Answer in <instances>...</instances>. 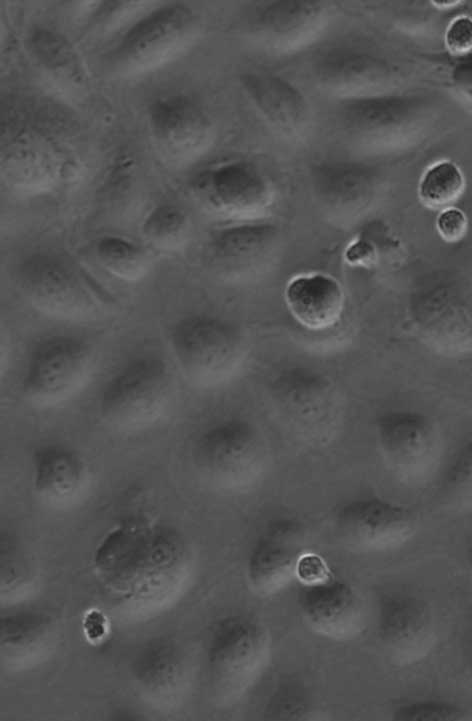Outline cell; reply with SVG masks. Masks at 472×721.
<instances>
[{
  "mask_svg": "<svg viewBox=\"0 0 472 721\" xmlns=\"http://www.w3.org/2000/svg\"><path fill=\"white\" fill-rule=\"evenodd\" d=\"M130 671L137 692L149 704L163 709L181 703L191 678L187 653L169 637L146 642L136 653Z\"/></svg>",
  "mask_w": 472,
  "mask_h": 721,
  "instance_id": "ac0fdd59",
  "label": "cell"
},
{
  "mask_svg": "<svg viewBox=\"0 0 472 721\" xmlns=\"http://www.w3.org/2000/svg\"><path fill=\"white\" fill-rule=\"evenodd\" d=\"M459 657L465 680L472 687V614L466 619L460 633Z\"/></svg>",
  "mask_w": 472,
  "mask_h": 721,
  "instance_id": "8d00e7d4",
  "label": "cell"
},
{
  "mask_svg": "<svg viewBox=\"0 0 472 721\" xmlns=\"http://www.w3.org/2000/svg\"><path fill=\"white\" fill-rule=\"evenodd\" d=\"M335 529L351 550L381 553L407 544L418 530L416 515L407 507L372 497L352 500L337 509Z\"/></svg>",
  "mask_w": 472,
  "mask_h": 721,
  "instance_id": "5bb4252c",
  "label": "cell"
},
{
  "mask_svg": "<svg viewBox=\"0 0 472 721\" xmlns=\"http://www.w3.org/2000/svg\"><path fill=\"white\" fill-rule=\"evenodd\" d=\"M465 190V177L453 162L443 160L430 166L418 185V197L430 209L451 207Z\"/></svg>",
  "mask_w": 472,
  "mask_h": 721,
  "instance_id": "f1b7e54d",
  "label": "cell"
},
{
  "mask_svg": "<svg viewBox=\"0 0 472 721\" xmlns=\"http://www.w3.org/2000/svg\"><path fill=\"white\" fill-rule=\"evenodd\" d=\"M169 345L183 375L197 385L225 379L241 357V337L229 322L209 314H190L169 329Z\"/></svg>",
  "mask_w": 472,
  "mask_h": 721,
  "instance_id": "52a82bcc",
  "label": "cell"
},
{
  "mask_svg": "<svg viewBox=\"0 0 472 721\" xmlns=\"http://www.w3.org/2000/svg\"><path fill=\"white\" fill-rule=\"evenodd\" d=\"M272 655V639L257 618L231 613L212 626L206 647L209 692L219 708L238 704L259 682Z\"/></svg>",
  "mask_w": 472,
  "mask_h": 721,
  "instance_id": "7a4b0ae2",
  "label": "cell"
},
{
  "mask_svg": "<svg viewBox=\"0 0 472 721\" xmlns=\"http://www.w3.org/2000/svg\"><path fill=\"white\" fill-rule=\"evenodd\" d=\"M96 577L118 608L148 617L169 608L195 574L193 548L176 527L143 516L117 523L94 554Z\"/></svg>",
  "mask_w": 472,
  "mask_h": 721,
  "instance_id": "6da1fadb",
  "label": "cell"
},
{
  "mask_svg": "<svg viewBox=\"0 0 472 721\" xmlns=\"http://www.w3.org/2000/svg\"><path fill=\"white\" fill-rule=\"evenodd\" d=\"M174 380L167 362L157 355H139L122 364L104 383L98 410L116 430L135 432L156 425L167 413Z\"/></svg>",
  "mask_w": 472,
  "mask_h": 721,
  "instance_id": "5b68a950",
  "label": "cell"
},
{
  "mask_svg": "<svg viewBox=\"0 0 472 721\" xmlns=\"http://www.w3.org/2000/svg\"><path fill=\"white\" fill-rule=\"evenodd\" d=\"M380 454L390 471L408 484L423 483L438 469L443 454L439 427L415 410H393L376 422Z\"/></svg>",
  "mask_w": 472,
  "mask_h": 721,
  "instance_id": "9c48e42d",
  "label": "cell"
},
{
  "mask_svg": "<svg viewBox=\"0 0 472 721\" xmlns=\"http://www.w3.org/2000/svg\"><path fill=\"white\" fill-rule=\"evenodd\" d=\"M94 254L107 273L127 283L143 280L154 263L153 254L147 247L118 235L97 239Z\"/></svg>",
  "mask_w": 472,
  "mask_h": 721,
  "instance_id": "4316f807",
  "label": "cell"
},
{
  "mask_svg": "<svg viewBox=\"0 0 472 721\" xmlns=\"http://www.w3.org/2000/svg\"><path fill=\"white\" fill-rule=\"evenodd\" d=\"M199 19L183 3L166 4L137 21L124 34L113 58L121 69L146 71L166 62L195 40Z\"/></svg>",
  "mask_w": 472,
  "mask_h": 721,
  "instance_id": "4fadbf2b",
  "label": "cell"
},
{
  "mask_svg": "<svg viewBox=\"0 0 472 721\" xmlns=\"http://www.w3.org/2000/svg\"><path fill=\"white\" fill-rule=\"evenodd\" d=\"M95 363V350L85 338L64 332L44 335L28 351L22 394L37 407L61 404L86 386Z\"/></svg>",
  "mask_w": 472,
  "mask_h": 721,
  "instance_id": "8992f818",
  "label": "cell"
},
{
  "mask_svg": "<svg viewBox=\"0 0 472 721\" xmlns=\"http://www.w3.org/2000/svg\"><path fill=\"white\" fill-rule=\"evenodd\" d=\"M191 232L188 215L177 205L164 203L154 207L144 218L141 234L153 249L174 253L187 243Z\"/></svg>",
  "mask_w": 472,
  "mask_h": 721,
  "instance_id": "83f0119b",
  "label": "cell"
},
{
  "mask_svg": "<svg viewBox=\"0 0 472 721\" xmlns=\"http://www.w3.org/2000/svg\"><path fill=\"white\" fill-rule=\"evenodd\" d=\"M464 563L466 572L472 581V544L466 550Z\"/></svg>",
  "mask_w": 472,
  "mask_h": 721,
  "instance_id": "74e56055",
  "label": "cell"
},
{
  "mask_svg": "<svg viewBox=\"0 0 472 721\" xmlns=\"http://www.w3.org/2000/svg\"><path fill=\"white\" fill-rule=\"evenodd\" d=\"M314 193L321 206L337 218H352L360 214L374 195L375 178L372 172L358 163L345 160H325L311 170Z\"/></svg>",
  "mask_w": 472,
  "mask_h": 721,
  "instance_id": "cb8c5ba5",
  "label": "cell"
},
{
  "mask_svg": "<svg viewBox=\"0 0 472 721\" xmlns=\"http://www.w3.org/2000/svg\"><path fill=\"white\" fill-rule=\"evenodd\" d=\"M263 715L270 720H319L324 718V711L305 688L284 683L267 699Z\"/></svg>",
  "mask_w": 472,
  "mask_h": 721,
  "instance_id": "f546056e",
  "label": "cell"
},
{
  "mask_svg": "<svg viewBox=\"0 0 472 721\" xmlns=\"http://www.w3.org/2000/svg\"><path fill=\"white\" fill-rule=\"evenodd\" d=\"M469 711L459 702L440 696H412L398 700L391 708L395 720H464Z\"/></svg>",
  "mask_w": 472,
  "mask_h": 721,
  "instance_id": "4dcf8cb0",
  "label": "cell"
},
{
  "mask_svg": "<svg viewBox=\"0 0 472 721\" xmlns=\"http://www.w3.org/2000/svg\"><path fill=\"white\" fill-rule=\"evenodd\" d=\"M241 91L258 117L279 139L301 144L311 134L313 113L303 92L282 76L245 72L239 77Z\"/></svg>",
  "mask_w": 472,
  "mask_h": 721,
  "instance_id": "9a60e30c",
  "label": "cell"
},
{
  "mask_svg": "<svg viewBox=\"0 0 472 721\" xmlns=\"http://www.w3.org/2000/svg\"><path fill=\"white\" fill-rule=\"evenodd\" d=\"M447 49L454 55L464 56L472 51V19L467 16L456 18L445 34Z\"/></svg>",
  "mask_w": 472,
  "mask_h": 721,
  "instance_id": "836d02e7",
  "label": "cell"
},
{
  "mask_svg": "<svg viewBox=\"0 0 472 721\" xmlns=\"http://www.w3.org/2000/svg\"><path fill=\"white\" fill-rule=\"evenodd\" d=\"M332 574L322 557L315 553L305 552L297 567V579L302 585H312L326 581Z\"/></svg>",
  "mask_w": 472,
  "mask_h": 721,
  "instance_id": "d590c367",
  "label": "cell"
},
{
  "mask_svg": "<svg viewBox=\"0 0 472 721\" xmlns=\"http://www.w3.org/2000/svg\"><path fill=\"white\" fill-rule=\"evenodd\" d=\"M35 561L15 535L1 536V601L9 608L24 605L39 586Z\"/></svg>",
  "mask_w": 472,
  "mask_h": 721,
  "instance_id": "484cf974",
  "label": "cell"
},
{
  "mask_svg": "<svg viewBox=\"0 0 472 721\" xmlns=\"http://www.w3.org/2000/svg\"><path fill=\"white\" fill-rule=\"evenodd\" d=\"M149 115L154 137L173 161H194L212 145L213 123L190 96L175 94L158 99Z\"/></svg>",
  "mask_w": 472,
  "mask_h": 721,
  "instance_id": "d6986e66",
  "label": "cell"
},
{
  "mask_svg": "<svg viewBox=\"0 0 472 721\" xmlns=\"http://www.w3.org/2000/svg\"><path fill=\"white\" fill-rule=\"evenodd\" d=\"M32 44L38 51L42 60L51 65H64L68 63L70 56L65 43L50 32L41 31L34 35Z\"/></svg>",
  "mask_w": 472,
  "mask_h": 721,
  "instance_id": "e575fe53",
  "label": "cell"
},
{
  "mask_svg": "<svg viewBox=\"0 0 472 721\" xmlns=\"http://www.w3.org/2000/svg\"><path fill=\"white\" fill-rule=\"evenodd\" d=\"M284 298L293 318L313 331L334 326L345 306V293L340 282L320 272L293 277L286 285Z\"/></svg>",
  "mask_w": 472,
  "mask_h": 721,
  "instance_id": "d4e9b609",
  "label": "cell"
},
{
  "mask_svg": "<svg viewBox=\"0 0 472 721\" xmlns=\"http://www.w3.org/2000/svg\"><path fill=\"white\" fill-rule=\"evenodd\" d=\"M302 526L293 519L272 522L252 547L246 565L250 590L271 597L297 579L298 562L305 553Z\"/></svg>",
  "mask_w": 472,
  "mask_h": 721,
  "instance_id": "e0dca14e",
  "label": "cell"
},
{
  "mask_svg": "<svg viewBox=\"0 0 472 721\" xmlns=\"http://www.w3.org/2000/svg\"><path fill=\"white\" fill-rule=\"evenodd\" d=\"M414 332L432 352L446 357L472 354V288L451 271L420 279L410 296Z\"/></svg>",
  "mask_w": 472,
  "mask_h": 721,
  "instance_id": "277c9868",
  "label": "cell"
},
{
  "mask_svg": "<svg viewBox=\"0 0 472 721\" xmlns=\"http://www.w3.org/2000/svg\"><path fill=\"white\" fill-rule=\"evenodd\" d=\"M22 133L2 155V180L12 192L21 196H38L59 187L69 174L68 163L48 142Z\"/></svg>",
  "mask_w": 472,
  "mask_h": 721,
  "instance_id": "7402d4cb",
  "label": "cell"
},
{
  "mask_svg": "<svg viewBox=\"0 0 472 721\" xmlns=\"http://www.w3.org/2000/svg\"><path fill=\"white\" fill-rule=\"evenodd\" d=\"M192 459L200 475L215 487L239 489L259 472L265 446L251 425L228 420L209 427L197 437Z\"/></svg>",
  "mask_w": 472,
  "mask_h": 721,
  "instance_id": "7c38bea8",
  "label": "cell"
},
{
  "mask_svg": "<svg viewBox=\"0 0 472 721\" xmlns=\"http://www.w3.org/2000/svg\"><path fill=\"white\" fill-rule=\"evenodd\" d=\"M192 190L200 204L213 215L230 221L255 222L275 202V188L254 163L231 159L199 172Z\"/></svg>",
  "mask_w": 472,
  "mask_h": 721,
  "instance_id": "ba28073f",
  "label": "cell"
},
{
  "mask_svg": "<svg viewBox=\"0 0 472 721\" xmlns=\"http://www.w3.org/2000/svg\"><path fill=\"white\" fill-rule=\"evenodd\" d=\"M376 636L392 665L399 668L418 665L438 643L434 611L423 597L410 591L383 593L377 601Z\"/></svg>",
  "mask_w": 472,
  "mask_h": 721,
  "instance_id": "30bf717a",
  "label": "cell"
},
{
  "mask_svg": "<svg viewBox=\"0 0 472 721\" xmlns=\"http://www.w3.org/2000/svg\"><path fill=\"white\" fill-rule=\"evenodd\" d=\"M443 497L453 509L472 508V438L461 446L447 470Z\"/></svg>",
  "mask_w": 472,
  "mask_h": 721,
  "instance_id": "1f68e13d",
  "label": "cell"
},
{
  "mask_svg": "<svg viewBox=\"0 0 472 721\" xmlns=\"http://www.w3.org/2000/svg\"><path fill=\"white\" fill-rule=\"evenodd\" d=\"M335 14L324 1L280 0L258 4L248 20L253 44L273 57L298 54L318 42Z\"/></svg>",
  "mask_w": 472,
  "mask_h": 721,
  "instance_id": "8fae6325",
  "label": "cell"
},
{
  "mask_svg": "<svg viewBox=\"0 0 472 721\" xmlns=\"http://www.w3.org/2000/svg\"><path fill=\"white\" fill-rule=\"evenodd\" d=\"M59 625L49 612L13 607L1 617V664L9 672L32 669L54 651Z\"/></svg>",
  "mask_w": 472,
  "mask_h": 721,
  "instance_id": "44dd1931",
  "label": "cell"
},
{
  "mask_svg": "<svg viewBox=\"0 0 472 721\" xmlns=\"http://www.w3.org/2000/svg\"><path fill=\"white\" fill-rule=\"evenodd\" d=\"M436 229L444 241L455 243L466 235L468 220L462 210L451 206L440 211L436 219Z\"/></svg>",
  "mask_w": 472,
  "mask_h": 721,
  "instance_id": "d6a6232c",
  "label": "cell"
},
{
  "mask_svg": "<svg viewBox=\"0 0 472 721\" xmlns=\"http://www.w3.org/2000/svg\"><path fill=\"white\" fill-rule=\"evenodd\" d=\"M298 605L309 629L333 641H352L367 627L366 603L354 586L330 577L326 581L303 585Z\"/></svg>",
  "mask_w": 472,
  "mask_h": 721,
  "instance_id": "2e32d148",
  "label": "cell"
},
{
  "mask_svg": "<svg viewBox=\"0 0 472 721\" xmlns=\"http://www.w3.org/2000/svg\"><path fill=\"white\" fill-rule=\"evenodd\" d=\"M32 486L42 502L52 507L77 503L87 490L89 468L82 455L62 443L37 446L31 456Z\"/></svg>",
  "mask_w": 472,
  "mask_h": 721,
  "instance_id": "603a6c76",
  "label": "cell"
},
{
  "mask_svg": "<svg viewBox=\"0 0 472 721\" xmlns=\"http://www.w3.org/2000/svg\"><path fill=\"white\" fill-rule=\"evenodd\" d=\"M313 81L324 95L343 102L372 98L388 81V73L374 58L345 46L331 47L312 62Z\"/></svg>",
  "mask_w": 472,
  "mask_h": 721,
  "instance_id": "ffe728a7",
  "label": "cell"
},
{
  "mask_svg": "<svg viewBox=\"0 0 472 721\" xmlns=\"http://www.w3.org/2000/svg\"><path fill=\"white\" fill-rule=\"evenodd\" d=\"M13 280L23 299L46 317L82 322L102 313L101 297L76 263L62 252H28L15 264Z\"/></svg>",
  "mask_w": 472,
  "mask_h": 721,
  "instance_id": "3957f363",
  "label": "cell"
}]
</instances>
